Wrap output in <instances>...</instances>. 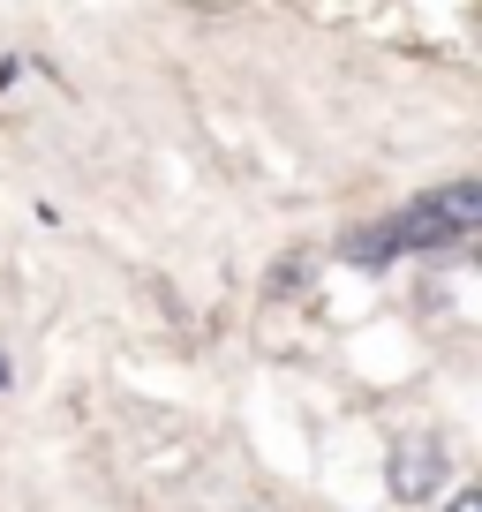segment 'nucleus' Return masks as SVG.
<instances>
[{
	"label": "nucleus",
	"instance_id": "f257e3e1",
	"mask_svg": "<svg viewBox=\"0 0 482 512\" xmlns=\"http://www.w3.org/2000/svg\"><path fill=\"white\" fill-rule=\"evenodd\" d=\"M437 482H445V445H437V437H400V445H392V497H400V505H422Z\"/></svg>",
	"mask_w": 482,
	"mask_h": 512
},
{
	"label": "nucleus",
	"instance_id": "7ed1b4c3",
	"mask_svg": "<svg viewBox=\"0 0 482 512\" xmlns=\"http://www.w3.org/2000/svg\"><path fill=\"white\" fill-rule=\"evenodd\" d=\"M339 256H347V264H392V256H400V226H354L347 241H339Z\"/></svg>",
	"mask_w": 482,
	"mask_h": 512
},
{
	"label": "nucleus",
	"instance_id": "f03ea898",
	"mask_svg": "<svg viewBox=\"0 0 482 512\" xmlns=\"http://www.w3.org/2000/svg\"><path fill=\"white\" fill-rule=\"evenodd\" d=\"M430 211H437V226H445L452 241H467L482 226V189H475V181H445V189L430 196Z\"/></svg>",
	"mask_w": 482,
	"mask_h": 512
},
{
	"label": "nucleus",
	"instance_id": "39448f33",
	"mask_svg": "<svg viewBox=\"0 0 482 512\" xmlns=\"http://www.w3.org/2000/svg\"><path fill=\"white\" fill-rule=\"evenodd\" d=\"M0 384H8V354H0Z\"/></svg>",
	"mask_w": 482,
	"mask_h": 512
},
{
	"label": "nucleus",
	"instance_id": "20e7f679",
	"mask_svg": "<svg viewBox=\"0 0 482 512\" xmlns=\"http://www.w3.org/2000/svg\"><path fill=\"white\" fill-rule=\"evenodd\" d=\"M452 512H482V490H460V497H452Z\"/></svg>",
	"mask_w": 482,
	"mask_h": 512
}]
</instances>
